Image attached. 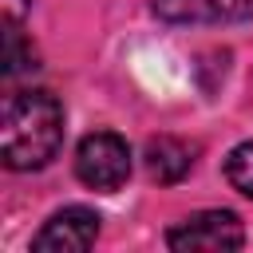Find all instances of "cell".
Here are the masks:
<instances>
[{"instance_id":"obj_2","label":"cell","mask_w":253,"mask_h":253,"mask_svg":"<svg viewBox=\"0 0 253 253\" xmlns=\"http://www.w3.org/2000/svg\"><path fill=\"white\" fill-rule=\"evenodd\" d=\"M166 245L178 253H233L245 245V229L229 210H202L178 221L166 233Z\"/></svg>"},{"instance_id":"obj_5","label":"cell","mask_w":253,"mask_h":253,"mask_svg":"<svg viewBox=\"0 0 253 253\" xmlns=\"http://www.w3.org/2000/svg\"><path fill=\"white\" fill-rule=\"evenodd\" d=\"M154 16L166 24H233L253 16V0H154Z\"/></svg>"},{"instance_id":"obj_6","label":"cell","mask_w":253,"mask_h":253,"mask_svg":"<svg viewBox=\"0 0 253 253\" xmlns=\"http://www.w3.org/2000/svg\"><path fill=\"white\" fill-rule=\"evenodd\" d=\"M190 166H194V146L190 142H182L174 134H158V138L146 142V174L154 182H162V186L182 182L190 174Z\"/></svg>"},{"instance_id":"obj_4","label":"cell","mask_w":253,"mask_h":253,"mask_svg":"<svg viewBox=\"0 0 253 253\" xmlns=\"http://www.w3.org/2000/svg\"><path fill=\"white\" fill-rule=\"evenodd\" d=\"M99 237V213L87 206H67L43 221V229L32 237V249L40 253H83Z\"/></svg>"},{"instance_id":"obj_8","label":"cell","mask_w":253,"mask_h":253,"mask_svg":"<svg viewBox=\"0 0 253 253\" xmlns=\"http://www.w3.org/2000/svg\"><path fill=\"white\" fill-rule=\"evenodd\" d=\"M225 178H229V186H233L237 194L253 198V138L229 150V158H225Z\"/></svg>"},{"instance_id":"obj_1","label":"cell","mask_w":253,"mask_h":253,"mask_svg":"<svg viewBox=\"0 0 253 253\" xmlns=\"http://www.w3.org/2000/svg\"><path fill=\"white\" fill-rule=\"evenodd\" d=\"M63 142V107L51 91H16L0 119V154L8 170H40Z\"/></svg>"},{"instance_id":"obj_3","label":"cell","mask_w":253,"mask_h":253,"mask_svg":"<svg viewBox=\"0 0 253 253\" xmlns=\"http://www.w3.org/2000/svg\"><path fill=\"white\" fill-rule=\"evenodd\" d=\"M75 174H79L83 186L111 194L130 174V146L119 134H111V130H95L75 150Z\"/></svg>"},{"instance_id":"obj_7","label":"cell","mask_w":253,"mask_h":253,"mask_svg":"<svg viewBox=\"0 0 253 253\" xmlns=\"http://www.w3.org/2000/svg\"><path fill=\"white\" fill-rule=\"evenodd\" d=\"M28 67H36V47L24 40L20 24L8 20V24H4V75L12 79V75H20V71H28Z\"/></svg>"}]
</instances>
